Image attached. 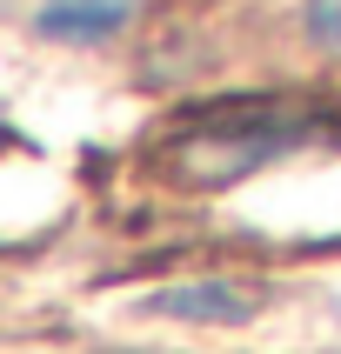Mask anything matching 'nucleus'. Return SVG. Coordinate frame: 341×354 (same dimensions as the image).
<instances>
[{"label": "nucleus", "mask_w": 341, "mask_h": 354, "mask_svg": "<svg viewBox=\"0 0 341 354\" xmlns=\"http://www.w3.org/2000/svg\"><path fill=\"white\" fill-rule=\"evenodd\" d=\"M308 147H341V100L315 94H234L181 114L160 134V167L181 187H228Z\"/></svg>", "instance_id": "obj_1"}, {"label": "nucleus", "mask_w": 341, "mask_h": 354, "mask_svg": "<svg viewBox=\"0 0 341 354\" xmlns=\"http://www.w3.org/2000/svg\"><path fill=\"white\" fill-rule=\"evenodd\" d=\"M160 321H187V328H241L261 315V295L241 281H174L147 301Z\"/></svg>", "instance_id": "obj_2"}, {"label": "nucleus", "mask_w": 341, "mask_h": 354, "mask_svg": "<svg viewBox=\"0 0 341 354\" xmlns=\"http://www.w3.org/2000/svg\"><path fill=\"white\" fill-rule=\"evenodd\" d=\"M134 20V0H40L34 7V34L60 40V47H100Z\"/></svg>", "instance_id": "obj_3"}, {"label": "nucleus", "mask_w": 341, "mask_h": 354, "mask_svg": "<svg viewBox=\"0 0 341 354\" xmlns=\"http://www.w3.org/2000/svg\"><path fill=\"white\" fill-rule=\"evenodd\" d=\"M301 27H308V40H315V47L341 54V0H308V14H301Z\"/></svg>", "instance_id": "obj_4"}]
</instances>
